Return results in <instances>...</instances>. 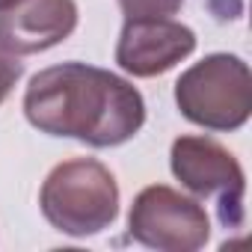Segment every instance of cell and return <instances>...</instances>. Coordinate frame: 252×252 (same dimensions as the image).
Returning a JSON list of instances; mask_svg holds the SVG:
<instances>
[{"mask_svg":"<svg viewBox=\"0 0 252 252\" xmlns=\"http://www.w3.org/2000/svg\"><path fill=\"white\" fill-rule=\"evenodd\" d=\"M77 27L74 0H15L0 9V45L18 57L42 54L65 42Z\"/></svg>","mask_w":252,"mask_h":252,"instance_id":"cell-7","label":"cell"},{"mask_svg":"<svg viewBox=\"0 0 252 252\" xmlns=\"http://www.w3.org/2000/svg\"><path fill=\"white\" fill-rule=\"evenodd\" d=\"M169 169L181 181V187L217 205V217L225 228H240L246 175L222 143L193 134L178 137L169 149Z\"/></svg>","mask_w":252,"mask_h":252,"instance_id":"cell-4","label":"cell"},{"mask_svg":"<svg viewBox=\"0 0 252 252\" xmlns=\"http://www.w3.org/2000/svg\"><path fill=\"white\" fill-rule=\"evenodd\" d=\"M181 116L205 131H237L252 116V74L234 54H208L175 80Z\"/></svg>","mask_w":252,"mask_h":252,"instance_id":"cell-3","label":"cell"},{"mask_svg":"<svg viewBox=\"0 0 252 252\" xmlns=\"http://www.w3.org/2000/svg\"><path fill=\"white\" fill-rule=\"evenodd\" d=\"M184 0H119L125 18H172Z\"/></svg>","mask_w":252,"mask_h":252,"instance_id":"cell-8","label":"cell"},{"mask_svg":"<svg viewBox=\"0 0 252 252\" xmlns=\"http://www.w3.org/2000/svg\"><path fill=\"white\" fill-rule=\"evenodd\" d=\"M196 51V33L175 18H125L116 63L134 77H158Z\"/></svg>","mask_w":252,"mask_h":252,"instance_id":"cell-6","label":"cell"},{"mask_svg":"<svg viewBox=\"0 0 252 252\" xmlns=\"http://www.w3.org/2000/svg\"><path fill=\"white\" fill-rule=\"evenodd\" d=\"M128 234L149 249L196 252L211 240V217L199 199L166 184H149L131 205Z\"/></svg>","mask_w":252,"mask_h":252,"instance_id":"cell-5","label":"cell"},{"mask_svg":"<svg viewBox=\"0 0 252 252\" xmlns=\"http://www.w3.org/2000/svg\"><path fill=\"white\" fill-rule=\"evenodd\" d=\"M21 71H24V65L18 63V54H12L9 48L0 45V104H3L9 98V92L15 89Z\"/></svg>","mask_w":252,"mask_h":252,"instance_id":"cell-9","label":"cell"},{"mask_svg":"<svg viewBox=\"0 0 252 252\" xmlns=\"http://www.w3.org/2000/svg\"><path fill=\"white\" fill-rule=\"evenodd\" d=\"M45 220L68 237H92L119 217V184L95 158L57 163L39 193Z\"/></svg>","mask_w":252,"mask_h":252,"instance_id":"cell-2","label":"cell"},{"mask_svg":"<svg viewBox=\"0 0 252 252\" xmlns=\"http://www.w3.org/2000/svg\"><path fill=\"white\" fill-rule=\"evenodd\" d=\"M15 0H0V9H6V6H12Z\"/></svg>","mask_w":252,"mask_h":252,"instance_id":"cell-10","label":"cell"},{"mask_svg":"<svg viewBox=\"0 0 252 252\" xmlns=\"http://www.w3.org/2000/svg\"><path fill=\"white\" fill-rule=\"evenodd\" d=\"M24 116L48 137H71L92 149L134 140L146 125L143 92L107 68L60 63L30 77Z\"/></svg>","mask_w":252,"mask_h":252,"instance_id":"cell-1","label":"cell"}]
</instances>
